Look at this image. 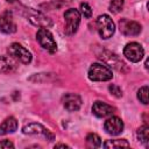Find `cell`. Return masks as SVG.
<instances>
[{
  "label": "cell",
  "instance_id": "cell-1",
  "mask_svg": "<svg viewBox=\"0 0 149 149\" xmlns=\"http://www.w3.org/2000/svg\"><path fill=\"white\" fill-rule=\"evenodd\" d=\"M88 78L92 81H107L113 78V72L105 64L93 63L88 69Z\"/></svg>",
  "mask_w": 149,
  "mask_h": 149
},
{
  "label": "cell",
  "instance_id": "cell-2",
  "mask_svg": "<svg viewBox=\"0 0 149 149\" xmlns=\"http://www.w3.org/2000/svg\"><path fill=\"white\" fill-rule=\"evenodd\" d=\"M97 27H98V31H99L100 37L104 40L112 37L114 31H115V24H114L113 20L111 19V16L107 14H102V15L98 16Z\"/></svg>",
  "mask_w": 149,
  "mask_h": 149
},
{
  "label": "cell",
  "instance_id": "cell-3",
  "mask_svg": "<svg viewBox=\"0 0 149 149\" xmlns=\"http://www.w3.org/2000/svg\"><path fill=\"white\" fill-rule=\"evenodd\" d=\"M64 19H65V28H64L65 34L66 35H73L77 31L78 26L80 23L79 10L76 8H69L64 13Z\"/></svg>",
  "mask_w": 149,
  "mask_h": 149
},
{
  "label": "cell",
  "instance_id": "cell-4",
  "mask_svg": "<svg viewBox=\"0 0 149 149\" xmlns=\"http://www.w3.org/2000/svg\"><path fill=\"white\" fill-rule=\"evenodd\" d=\"M36 40L40 45L48 50L49 52H55L57 50V43L52 36V34L47 28H40L36 33Z\"/></svg>",
  "mask_w": 149,
  "mask_h": 149
},
{
  "label": "cell",
  "instance_id": "cell-5",
  "mask_svg": "<svg viewBox=\"0 0 149 149\" xmlns=\"http://www.w3.org/2000/svg\"><path fill=\"white\" fill-rule=\"evenodd\" d=\"M7 51L10 57H13L14 59H16L23 64H29L31 62L30 51H28V49H26L23 45H21L19 43H12L8 47Z\"/></svg>",
  "mask_w": 149,
  "mask_h": 149
},
{
  "label": "cell",
  "instance_id": "cell-6",
  "mask_svg": "<svg viewBox=\"0 0 149 149\" xmlns=\"http://www.w3.org/2000/svg\"><path fill=\"white\" fill-rule=\"evenodd\" d=\"M123 56L128 61H130L133 63H137L143 58L144 50H143V48L140 43L130 42V43L126 44V47L123 48Z\"/></svg>",
  "mask_w": 149,
  "mask_h": 149
},
{
  "label": "cell",
  "instance_id": "cell-7",
  "mask_svg": "<svg viewBox=\"0 0 149 149\" xmlns=\"http://www.w3.org/2000/svg\"><path fill=\"white\" fill-rule=\"evenodd\" d=\"M22 133L23 134H27V135H40V136H44L48 141H52L55 139V135L49 129H47L44 126H42L41 123H37V122H31V123L26 125L22 128Z\"/></svg>",
  "mask_w": 149,
  "mask_h": 149
},
{
  "label": "cell",
  "instance_id": "cell-8",
  "mask_svg": "<svg viewBox=\"0 0 149 149\" xmlns=\"http://www.w3.org/2000/svg\"><path fill=\"white\" fill-rule=\"evenodd\" d=\"M119 28L120 31L126 36H136L142 30V27L139 22L128 19H121L119 22Z\"/></svg>",
  "mask_w": 149,
  "mask_h": 149
},
{
  "label": "cell",
  "instance_id": "cell-9",
  "mask_svg": "<svg viewBox=\"0 0 149 149\" xmlns=\"http://www.w3.org/2000/svg\"><path fill=\"white\" fill-rule=\"evenodd\" d=\"M28 20L34 24V26H37L40 28H50L52 26V21L51 19H49L47 15H44L43 13L41 12H36V10H33L30 8H28Z\"/></svg>",
  "mask_w": 149,
  "mask_h": 149
},
{
  "label": "cell",
  "instance_id": "cell-10",
  "mask_svg": "<svg viewBox=\"0 0 149 149\" xmlns=\"http://www.w3.org/2000/svg\"><path fill=\"white\" fill-rule=\"evenodd\" d=\"M104 128L109 135H119L123 130V122L119 116H109L105 121Z\"/></svg>",
  "mask_w": 149,
  "mask_h": 149
},
{
  "label": "cell",
  "instance_id": "cell-11",
  "mask_svg": "<svg viewBox=\"0 0 149 149\" xmlns=\"http://www.w3.org/2000/svg\"><path fill=\"white\" fill-rule=\"evenodd\" d=\"M0 31L5 34H13L16 31V24L14 22L10 12H3L0 15Z\"/></svg>",
  "mask_w": 149,
  "mask_h": 149
},
{
  "label": "cell",
  "instance_id": "cell-12",
  "mask_svg": "<svg viewBox=\"0 0 149 149\" xmlns=\"http://www.w3.org/2000/svg\"><path fill=\"white\" fill-rule=\"evenodd\" d=\"M101 61H104L107 65H109V66H113L114 69H116V70H122V68H125V63L115 55V54H113V52H111V51H108V50H102V52L101 54H99V56H98Z\"/></svg>",
  "mask_w": 149,
  "mask_h": 149
},
{
  "label": "cell",
  "instance_id": "cell-13",
  "mask_svg": "<svg viewBox=\"0 0 149 149\" xmlns=\"http://www.w3.org/2000/svg\"><path fill=\"white\" fill-rule=\"evenodd\" d=\"M62 101H63V106L69 112H76L81 106V98L74 93H66L63 97Z\"/></svg>",
  "mask_w": 149,
  "mask_h": 149
},
{
  "label": "cell",
  "instance_id": "cell-14",
  "mask_svg": "<svg viewBox=\"0 0 149 149\" xmlns=\"http://www.w3.org/2000/svg\"><path fill=\"white\" fill-rule=\"evenodd\" d=\"M114 111H115L114 107H112L111 105L102 102V101H95L92 106V113L98 118L111 116L114 113Z\"/></svg>",
  "mask_w": 149,
  "mask_h": 149
},
{
  "label": "cell",
  "instance_id": "cell-15",
  "mask_svg": "<svg viewBox=\"0 0 149 149\" xmlns=\"http://www.w3.org/2000/svg\"><path fill=\"white\" fill-rule=\"evenodd\" d=\"M17 129V121L14 116L6 118L0 125V135H6L9 133H14Z\"/></svg>",
  "mask_w": 149,
  "mask_h": 149
},
{
  "label": "cell",
  "instance_id": "cell-16",
  "mask_svg": "<svg viewBox=\"0 0 149 149\" xmlns=\"http://www.w3.org/2000/svg\"><path fill=\"white\" fill-rule=\"evenodd\" d=\"M16 69V62L13 57L0 56V73H10Z\"/></svg>",
  "mask_w": 149,
  "mask_h": 149
},
{
  "label": "cell",
  "instance_id": "cell-17",
  "mask_svg": "<svg viewBox=\"0 0 149 149\" xmlns=\"http://www.w3.org/2000/svg\"><path fill=\"white\" fill-rule=\"evenodd\" d=\"M104 147L105 148H122V147L128 148L129 143L125 139H115V140H107L104 143Z\"/></svg>",
  "mask_w": 149,
  "mask_h": 149
},
{
  "label": "cell",
  "instance_id": "cell-18",
  "mask_svg": "<svg viewBox=\"0 0 149 149\" xmlns=\"http://www.w3.org/2000/svg\"><path fill=\"white\" fill-rule=\"evenodd\" d=\"M86 144L90 148H99L101 146V139L99 135L94 133H90L86 136Z\"/></svg>",
  "mask_w": 149,
  "mask_h": 149
},
{
  "label": "cell",
  "instance_id": "cell-19",
  "mask_svg": "<svg viewBox=\"0 0 149 149\" xmlns=\"http://www.w3.org/2000/svg\"><path fill=\"white\" fill-rule=\"evenodd\" d=\"M137 139H139L142 143H144L146 146L148 144V142H149V127H148L147 125L141 126V127L137 129Z\"/></svg>",
  "mask_w": 149,
  "mask_h": 149
},
{
  "label": "cell",
  "instance_id": "cell-20",
  "mask_svg": "<svg viewBox=\"0 0 149 149\" xmlns=\"http://www.w3.org/2000/svg\"><path fill=\"white\" fill-rule=\"evenodd\" d=\"M123 5H125V1L123 0H112L109 2V10L112 13H119L122 10L123 8Z\"/></svg>",
  "mask_w": 149,
  "mask_h": 149
},
{
  "label": "cell",
  "instance_id": "cell-21",
  "mask_svg": "<svg viewBox=\"0 0 149 149\" xmlns=\"http://www.w3.org/2000/svg\"><path fill=\"white\" fill-rule=\"evenodd\" d=\"M137 99H139L142 104H144V105L148 104V86H147V85L142 86V87L137 91Z\"/></svg>",
  "mask_w": 149,
  "mask_h": 149
},
{
  "label": "cell",
  "instance_id": "cell-22",
  "mask_svg": "<svg viewBox=\"0 0 149 149\" xmlns=\"http://www.w3.org/2000/svg\"><path fill=\"white\" fill-rule=\"evenodd\" d=\"M80 12H81V14L84 15V17H86V19H90V17L92 16L91 6H90L87 2H81V3H80Z\"/></svg>",
  "mask_w": 149,
  "mask_h": 149
},
{
  "label": "cell",
  "instance_id": "cell-23",
  "mask_svg": "<svg viewBox=\"0 0 149 149\" xmlns=\"http://www.w3.org/2000/svg\"><path fill=\"white\" fill-rule=\"evenodd\" d=\"M108 90H109L111 94H113L114 97H116V98H121L122 97V90H121L120 86H118L115 84H112V85L108 86Z\"/></svg>",
  "mask_w": 149,
  "mask_h": 149
},
{
  "label": "cell",
  "instance_id": "cell-24",
  "mask_svg": "<svg viewBox=\"0 0 149 149\" xmlns=\"http://www.w3.org/2000/svg\"><path fill=\"white\" fill-rule=\"evenodd\" d=\"M0 148H14V144L9 140H2L0 142Z\"/></svg>",
  "mask_w": 149,
  "mask_h": 149
},
{
  "label": "cell",
  "instance_id": "cell-25",
  "mask_svg": "<svg viewBox=\"0 0 149 149\" xmlns=\"http://www.w3.org/2000/svg\"><path fill=\"white\" fill-rule=\"evenodd\" d=\"M55 148H69V146L63 144V143H58V144H56V146H55Z\"/></svg>",
  "mask_w": 149,
  "mask_h": 149
},
{
  "label": "cell",
  "instance_id": "cell-26",
  "mask_svg": "<svg viewBox=\"0 0 149 149\" xmlns=\"http://www.w3.org/2000/svg\"><path fill=\"white\" fill-rule=\"evenodd\" d=\"M6 1H7V2H10V3H12V2H15L16 0H6Z\"/></svg>",
  "mask_w": 149,
  "mask_h": 149
}]
</instances>
